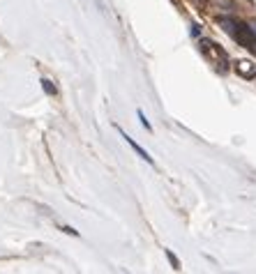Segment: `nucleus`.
<instances>
[{
  "label": "nucleus",
  "mask_w": 256,
  "mask_h": 274,
  "mask_svg": "<svg viewBox=\"0 0 256 274\" xmlns=\"http://www.w3.org/2000/svg\"><path fill=\"white\" fill-rule=\"evenodd\" d=\"M247 26H249L251 35H254V37H256V21H249V24H247Z\"/></svg>",
  "instance_id": "9"
},
{
  "label": "nucleus",
  "mask_w": 256,
  "mask_h": 274,
  "mask_svg": "<svg viewBox=\"0 0 256 274\" xmlns=\"http://www.w3.org/2000/svg\"><path fill=\"white\" fill-rule=\"evenodd\" d=\"M233 39H236L240 47H245V49H249L251 44L256 42V37L251 35V30H249V26L247 24H238V30H236V35H233Z\"/></svg>",
  "instance_id": "2"
},
{
  "label": "nucleus",
  "mask_w": 256,
  "mask_h": 274,
  "mask_svg": "<svg viewBox=\"0 0 256 274\" xmlns=\"http://www.w3.org/2000/svg\"><path fill=\"white\" fill-rule=\"evenodd\" d=\"M166 254H168V260H171V265H173V267H176V269H178V260H176V256H173V254H171V251H166Z\"/></svg>",
  "instance_id": "8"
},
{
  "label": "nucleus",
  "mask_w": 256,
  "mask_h": 274,
  "mask_svg": "<svg viewBox=\"0 0 256 274\" xmlns=\"http://www.w3.org/2000/svg\"><path fill=\"white\" fill-rule=\"evenodd\" d=\"M217 24H219V28H224L228 35H231V37H233V35H236L238 24H236V21H233V19H228V16H222V19H217Z\"/></svg>",
  "instance_id": "5"
},
{
  "label": "nucleus",
  "mask_w": 256,
  "mask_h": 274,
  "mask_svg": "<svg viewBox=\"0 0 256 274\" xmlns=\"http://www.w3.org/2000/svg\"><path fill=\"white\" fill-rule=\"evenodd\" d=\"M118 131H120V136H122V139H125V141H127V143H130V145H132V150H134V152H136V154H139V157H141V159H145V162H148V164H153V157H150V154H148V152H145V150H143V148H141V145H139V143H136V141H134V139H132V136H127V134H125V131H122V129H120V127H118Z\"/></svg>",
  "instance_id": "4"
},
{
  "label": "nucleus",
  "mask_w": 256,
  "mask_h": 274,
  "mask_svg": "<svg viewBox=\"0 0 256 274\" xmlns=\"http://www.w3.org/2000/svg\"><path fill=\"white\" fill-rule=\"evenodd\" d=\"M42 88H44V93H47V95H56V93H58L56 85H53L49 79H42Z\"/></svg>",
  "instance_id": "6"
},
{
  "label": "nucleus",
  "mask_w": 256,
  "mask_h": 274,
  "mask_svg": "<svg viewBox=\"0 0 256 274\" xmlns=\"http://www.w3.org/2000/svg\"><path fill=\"white\" fill-rule=\"evenodd\" d=\"M236 72L242 79H256V65L249 60H238L236 62Z\"/></svg>",
  "instance_id": "3"
},
{
  "label": "nucleus",
  "mask_w": 256,
  "mask_h": 274,
  "mask_svg": "<svg viewBox=\"0 0 256 274\" xmlns=\"http://www.w3.org/2000/svg\"><path fill=\"white\" fill-rule=\"evenodd\" d=\"M199 47H201V51H203L205 56H208L210 60H212L215 65L219 67V70H226L228 56L222 51V49L217 47V44H215V42H210V39H201V42H199Z\"/></svg>",
  "instance_id": "1"
},
{
  "label": "nucleus",
  "mask_w": 256,
  "mask_h": 274,
  "mask_svg": "<svg viewBox=\"0 0 256 274\" xmlns=\"http://www.w3.org/2000/svg\"><path fill=\"white\" fill-rule=\"evenodd\" d=\"M139 118H141V125H143V127H145V129H148V131H150V122H148V120H145L143 111H139Z\"/></svg>",
  "instance_id": "7"
},
{
  "label": "nucleus",
  "mask_w": 256,
  "mask_h": 274,
  "mask_svg": "<svg viewBox=\"0 0 256 274\" xmlns=\"http://www.w3.org/2000/svg\"><path fill=\"white\" fill-rule=\"evenodd\" d=\"M249 51H251V53H256V42H254V44H251V47H249Z\"/></svg>",
  "instance_id": "10"
}]
</instances>
